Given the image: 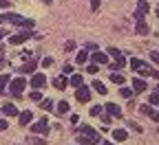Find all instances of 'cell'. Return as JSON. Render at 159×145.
I'll use <instances>...</instances> for the list:
<instances>
[{"mask_svg": "<svg viewBox=\"0 0 159 145\" xmlns=\"http://www.w3.org/2000/svg\"><path fill=\"white\" fill-rule=\"evenodd\" d=\"M2 20L5 22H11V24H18V27H27V29H31L33 27V20H27V18H22L20 13H5L2 15Z\"/></svg>", "mask_w": 159, "mask_h": 145, "instance_id": "obj_1", "label": "cell"}, {"mask_svg": "<svg viewBox=\"0 0 159 145\" xmlns=\"http://www.w3.org/2000/svg\"><path fill=\"white\" fill-rule=\"evenodd\" d=\"M25 86H27V79H25V77H18V79H13V81H9V92H11L13 97H20V95H22V90H25Z\"/></svg>", "mask_w": 159, "mask_h": 145, "instance_id": "obj_2", "label": "cell"}, {"mask_svg": "<svg viewBox=\"0 0 159 145\" xmlns=\"http://www.w3.org/2000/svg\"><path fill=\"white\" fill-rule=\"evenodd\" d=\"M29 37H35V33L33 31H22V33H18V35H11L9 37V44H22V42H27Z\"/></svg>", "mask_w": 159, "mask_h": 145, "instance_id": "obj_3", "label": "cell"}, {"mask_svg": "<svg viewBox=\"0 0 159 145\" xmlns=\"http://www.w3.org/2000/svg\"><path fill=\"white\" fill-rule=\"evenodd\" d=\"M75 99H77L80 103H89V101H91V88H89V86H80V88L75 90Z\"/></svg>", "mask_w": 159, "mask_h": 145, "instance_id": "obj_4", "label": "cell"}, {"mask_svg": "<svg viewBox=\"0 0 159 145\" xmlns=\"http://www.w3.org/2000/svg\"><path fill=\"white\" fill-rule=\"evenodd\" d=\"M44 84H47V77H44L42 73H33L29 86H33V90H40V88H44Z\"/></svg>", "mask_w": 159, "mask_h": 145, "instance_id": "obj_5", "label": "cell"}, {"mask_svg": "<svg viewBox=\"0 0 159 145\" xmlns=\"http://www.w3.org/2000/svg\"><path fill=\"white\" fill-rule=\"evenodd\" d=\"M47 130H49L47 119H42V121H38V123H33V126H31V132H33V134H42V132H47Z\"/></svg>", "mask_w": 159, "mask_h": 145, "instance_id": "obj_6", "label": "cell"}, {"mask_svg": "<svg viewBox=\"0 0 159 145\" xmlns=\"http://www.w3.org/2000/svg\"><path fill=\"white\" fill-rule=\"evenodd\" d=\"M77 143H80V145H95V143H99V139L89 136V134H80V136H77Z\"/></svg>", "mask_w": 159, "mask_h": 145, "instance_id": "obj_7", "label": "cell"}, {"mask_svg": "<svg viewBox=\"0 0 159 145\" xmlns=\"http://www.w3.org/2000/svg\"><path fill=\"white\" fill-rule=\"evenodd\" d=\"M106 112H108L111 117H117V119L122 117V108H119L117 103H106Z\"/></svg>", "mask_w": 159, "mask_h": 145, "instance_id": "obj_8", "label": "cell"}, {"mask_svg": "<svg viewBox=\"0 0 159 145\" xmlns=\"http://www.w3.org/2000/svg\"><path fill=\"white\" fill-rule=\"evenodd\" d=\"M71 106H69V101H57V106H55V112L62 117V114H69Z\"/></svg>", "mask_w": 159, "mask_h": 145, "instance_id": "obj_9", "label": "cell"}, {"mask_svg": "<svg viewBox=\"0 0 159 145\" xmlns=\"http://www.w3.org/2000/svg\"><path fill=\"white\" fill-rule=\"evenodd\" d=\"M18 73H20V75H27V73L33 75V73H35V62H27L22 68H18Z\"/></svg>", "mask_w": 159, "mask_h": 145, "instance_id": "obj_10", "label": "cell"}, {"mask_svg": "<svg viewBox=\"0 0 159 145\" xmlns=\"http://www.w3.org/2000/svg\"><path fill=\"white\" fill-rule=\"evenodd\" d=\"M66 86H69V79H66V77H55V79H53V88L64 90Z\"/></svg>", "mask_w": 159, "mask_h": 145, "instance_id": "obj_11", "label": "cell"}, {"mask_svg": "<svg viewBox=\"0 0 159 145\" xmlns=\"http://www.w3.org/2000/svg\"><path fill=\"white\" fill-rule=\"evenodd\" d=\"M133 90H135V92H144V90H146V81L139 79V77H135V79H133Z\"/></svg>", "mask_w": 159, "mask_h": 145, "instance_id": "obj_12", "label": "cell"}, {"mask_svg": "<svg viewBox=\"0 0 159 145\" xmlns=\"http://www.w3.org/2000/svg\"><path fill=\"white\" fill-rule=\"evenodd\" d=\"M18 119H20V123H22V126H27V123L33 121V114H31V110H25V112L18 114Z\"/></svg>", "mask_w": 159, "mask_h": 145, "instance_id": "obj_13", "label": "cell"}, {"mask_svg": "<svg viewBox=\"0 0 159 145\" xmlns=\"http://www.w3.org/2000/svg\"><path fill=\"white\" fill-rule=\"evenodd\" d=\"M113 139H115V143H122L128 139V132L126 130H113Z\"/></svg>", "mask_w": 159, "mask_h": 145, "instance_id": "obj_14", "label": "cell"}, {"mask_svg": "<svg viewBox=\"0 0 159 145\" xmlns=\"http://www.w3.org/2000/svg\"><path fill=\"white\" fill-rule=\"evenodd\" d=\"M135 33H137V35H148V24L144 22V20H139V22H137Z\"/></svg>", "mask_w": 159, "mask_h": 145, "instance_id": "obj_15", "label": "cell"}, {"mask_svg": "<svg viewBox=\"0 0 159 145\" xmlns=\"http://www.w3.org/2000/svg\"><path fill=\"white\" fill-rule=\"evenodd\" d=\"M142 112H144V114H148L152 121H159V112H157V110H152L150 106H142Z\"/></svg>", "mask_w": 159, "mask_h": 145, "instance_id": "obj_16", "label": "cell"}, {"mask_svg": "<svg viewBox=\"0 0 159 145\" xmlns=\"http://www.w3.org/2000/svg\"><path fill=\"white\" fill-rule=\"evenodd\" d=\"M93 62L95 64H108V55L106 53H93Z\"/></svg>", "mask_w": 159, "mask_h": 145, "instance_id": "obj_17", "label": "cell"}, {"mask_svg": "<svg viewBox=\"0 0 159 145\" xmlns=\"http://www.w3.org/2000/svg\"><path fill=\"white\" fill-rule=\"evenodd\" d=\"M2 112H5L7 117H16V114H20V112H18V108H16V106H11V103L2 106Z\"/></svg>", "mask_w": 159, "mask_h": 145, "instance_id": "obj_18", "label": "cell"}, {"mask_svg": "<svg viewBox=\"0 0 159 145\" xmlns=\"http://www.w3.org/2000/svg\"><path fill=\"white\" fill-rule=\"evenodd\" d=\"M80 134H89V136H95V139H99V134H97L93 128H89V126H80Z\"/></svg>", "mask_w": 159, "mask_h": 145, "instance_id": "obj_19", "label": "cell"}, {"mask_svg": "<svg viewBox=\"0 0 159 145\" xmlns=\"http://www.w3.org/2000/svg\"><path fill=\"white\" fill-rule=\"evenodd\" d=\"M111 81H113V84H119V86H122V84H124V75L113 70V73H111Z\"/></svg>", "mask_w": 159, "mask_h": 145, "instance_id": "obj_20", "label": "cell"}, {"mask_svg": "<svg viewBox=\"0 0 159 145\" xmlns=\"http://www.w3.org/2000/svg\"><path fill=\"white\" fill-rule=\"evenodd\" d=\"M91 86H93V90H97L99 95H106V86L102 84V81H97V79H95V81H93Z\"/></svg>", "mask_w": 159, "mask_h": 145, "instance_id": "obj_21", "label": "cell"}, {"mask_svg": "<svg viewBox=\"0 0 159 145\" xmlns=\"http://www.w3.org/2000/svg\"><path fill=\"white\" fill-rule=\"evenodd\" d=\"M69 84H71V86H77V88H80V86H84V81H82V75H73V77L69 79Z\"/></svg>", "mask_w": 159, "mask_h": 145, "instance_id": "obj_22", "label": "cell"}, {"mask_svg": "<svg viewBox=\"0 0 159 145\" xmlns=\"http://www.w3.org/2000/svg\"><path fill=\"white\" fill-rule=\"evenodd\" d=\"M142 66H146L142 59H137V57H133V59H130V68H133V70H139Z\"/></svg>", "mask_w": 159, "mask_h": 145, "instance_id": "obj_23", "label": "cell"}, {"mask_svg": "<svg viewBox=\"0 0 159 145\" xmlns=\"http://www.w3.org/2000/svg\"><path fill=\"white\" fill-rule=\"evenodd\" d=\"M7 84H9V75H0V95L5 92V88H7Z\"/></svg>", "mask_w": 159, "mask_h": 145, "instance_id": "obj_24", "label": "cell"}, {"mask_svg": "<svg viewBox=\"0 0 159 145\" xmlns=\"http://www.w3.org/2000/svg\"><path fill=\"white\" fill-rule=\"evenodd\" d=\"M135 11H142V13H148V11H150V5L146 2V0H142V2L137 5V9H135Z\"/></svg>", "mask_w": 159, "mask_h": 145, "instance_id": "obj_25", "label": "cell"}, {"mask_svg": "<svg viewBox=\"0 0 159 145\" xmlns=\"http://www.w3.org/2000/svg\"><path fill=\"white\" fill-rule=\"evenodd\" d=\"M40 106H42V110H53V101L51 99H42V101H40Z\"/></svg>", "mask_w": 159, "mask_h": 145, "instance_id": "obj_26", "label": "cell"}, {"mask_svg": "<svg viewBox=\"0 0 159 145\" xmlns=\"http://www.w3.org/2000/svg\"><path fill=\"white\" fill-rule=\"evenodd\" d=\"M29 99H31V101H42L44 97H42V92H40V90H33V92L29 95Z\"/></svg>", "mask_w": 159, "mask_h": 145, "instance_id": "obj_27", "label": "cell"}, {"mask_svg": "<svg viewBox=\"0 0 159 145\" xmlns=\"http://www.w3.org/2000/svg\"><path fill=\"white\" fill-rule=\"evenodd\" d=\"M86 59H89V53H86V51H80V53H77V64H84Z\"/></svg>", "mask_w": 159, "mask_h": 145, "instance_id": "obj_28", "label": "cell"}, {"mask_svg": "<svg viewBox=\"0 0 159 145\" xmlns=\"http://www.w3.org/2000/svg\"><path fill=\"white\" fill-rule=\"evenodd\" d=\"M108 55L117 59V57H122V51H119V49H115V46H111V49H108Z\"/></svg>", "mask_w": 159, "mask_h": 145, "instance_id": "obj_29", "label": "cell"}, {"mask_svg": "<svg viewBox=\"0 0 159 145\" xmlns=\"http://www.w3.org/2000/svg\"><path fill=\"white\" fill-rule=\"evenodd\" d=\"M102 114V106H93L91 108V117H99Z\"/></svg>", "mask_w": 159, "mask_h": 145, "instance_id": "obj_30", "label": "cell"}, {"mask_svg": "<svg viewBox=\"0 0 159 145\" xmlns=\"http://www.w3.org/2000/svg\"><path fill=\"white\" fill-rule=\"evenodd\" d=\"M119 95H122L124 99H128V97L133 95V90H130V88H122V90H119Z\"/></svg>", "mask_w": 159, "mask_h": 145, "instance_id": "obj_31", "label": "cell"}, {"mask_svg": "<svg viewBox=\"0 0 159 145\" xmlns=\"http://www.w3.org/2000/svg\"><path fill=\"white\" fill-rule=\"evenodd\" d=\"M99 5H102V0H91V9H93V11H97Z\"/></svg>", "mask_w": 159, "mask_h": 145, "instance_id": "obj_32", "label": "cell"}, {"mask_svg": "<svg viewBox=\"0 0 159 145\" xmlns=\"http://www.w3.org/2000/svg\"><path fill=\"white\" fill-rule=\"evenodd\" d=\"M9 128V121H5V119H0V132H5Z\"/></svg>", "mask_w": 159, "mask_h": 145, "instance_id": "obj_33", "label": "cell"}, {"mask_svg": "<svg viewBox=\"0 0 159 145\" xmlns=\"http://www.w3.org/2000/svg\"><path fill=\"white\" fill-rule=\"evenodd\" d=\"M75 49V42H73V40H69V42L64 44V51H73Z\"/></svg>", "mask_w": 159, "mask_h": 145, "instance_id": "obj_34", "label": "cell"}, {"mask_svg": "<svg viewBox=\"0 0 159 145\" xmlns=\"http://www.w3.org/2000/svg\"><path fill=\"white\" fill-rule=\"evenodd\" d=\"M150 59L159 64V51H150Z\"/></svg>", "mask_w": 159, "mask_h": 145, "instance_id": "obj_35", "label": "cell"}, {"mask_svg": "<svg viewBox=\"0 0 159 145\" xmlns=\"http://www.w3.org/2000/svg\"><path fill=\"white\" fill-rule=\"evenodd\" d=\"M148 103H159V92H152L150 95V101Z\"/></svg>", "mask_w": 159, "mask_h": 145, "instance_id": "obj_36", "label": "cell"}, {"mask_svg": "<svg viewBox=\"0 0 159 145\" xmlns=\"http://www.w3.org/2000/svg\"><path fill=\"white\" fill-rule=\"evenodd\" d=\"M31 141H33L35 145H47V141H44V139H38V136H33Z\"/></svg>", "mask_w": 159, "mask_h": 145, "instance_id": "obj_37", "label": "cell"}, {"mask_svg": "<svg viewBox=\"0 0 159 145\" xmlns=\"http://www.w3.org/2000/svg\"><path fill=\"white\" fill-rule=\"evenodd\" d=\"M51 64H53V57H44L42 59V66H51Z\"/></svg>", "mask_w": 159, "mask_h": 145, "instance_id": "obj_38", "label": "cell"}, {"mask_svg": "<svg viewBox=\"0 0 159 145\" xmlns=\"http://www.w3.org/2000/svg\"><path fill=\"white\" fill-rule=\"evenodd\" d=\"M86 70H89V73H97V64H95V62H93V64H91V66H86Z\"/></svg>", "mask_w": 159, "mask_h": 145, "instance_id": "obj_39", "label": "cell"}, {"mask_svg": "<svg viewBox=\"0 0 159 145\" xmlns=\"http://www.w3.org/2000/svg\"><path fill=\"white\" fill-rule=\"evenodd\" d=\"M111 121H113L111 114H102V123H111Z\"/></svg>", "mask_w": 159, "mask_h": 145, "instance_id": "obj_40", "label": "cell"}, {"mask_svg": "<svg viewBox=\"0 0 159 145\" xmlns=\"http://www.w3.org/2000/svg\"><path fill=\"white\" fill-rule=\"evenodd\" d=\"M128 128H133V130H135V132H142V128H139V126H137V123H133V121H130V123H128Z\"/></svg>", "mask_w": 159, "mask_h": 145, "instance_id": "obj_41", "label": "cell"}, {"mask_svg": "<svg viewBox=\"0 0 159 145\" xmlns=\"http://www.w3.org/2000/svg\"><path fill=\"white\" fill-rule=\"evenodd\" d=\"M133 15H135V20H137V22H139V20H144V13H142V11H135Z\"/></svg>", "mask_w": 159, "mask_h": 145, "instance_id": "obj_42", "label": "cell"}, {"mask_svg": "<svg viewBox=\"0 0 159 145\" xmlns=\"http://www.w3.org/2000/svg\"><path fill=\"white\" fill-rule=\"evenodd\" d=\"M71 123H73V126H77V123H80V117H77V114H71Z\"/></svg>", "mask_w": 159, "mask_h": 145, "instance_id": "obj_43", "label": "cell"}, {"mask_svg": "<svg viewBox=\"0 0 159 145\" xmlns=\"http://www.w3.org/2000/svg\"><path fill=\"white\" fill-rule=\"evenodd\" d=\"M62 70H64V73H66V75H71V73H73V66H71V64H66V66H64V68H62Z\"/></svg>", "mask_w": 159, "mask_h": 145, "instance_id": "obj_44", "label": "cell"}, {"mask_svg": "<svg viewBox=\"0 0 159 145\" xmlns=\"http://www.w3.org/2000/svg\"><path fill=\"white\" fill-rule=\"evenodd\" d=\"M0 7H2V9H7V7H9V0H0Z\"/></svg>", "mask_w": 159, "mask_h": 145, "instance_id": "obj_45", "label": "cell"}, {"mask_svg": "<svg viewBox=\"0 0 159 145\" xmlns=\"http://www.w3.org/2000/svg\"><path fill=\"white\" fill-rule=\"evenodd\" d=\"M5 35H7V31H5V29H0V40H2Z\"/></svg>", "mask_w": 159, "mask_h": 145, "instance_id": "obj_46", "label": "cell"}, {"mask_svg": "<svg viewBox=\"0 0 159 145\" xmlns=\"http://www.w3.org/2000/svg\"><path fill=\"white\" fill-rule=\"evenodd\" d=\"M102 145H117V143H102Z\"/></svg>", "mask_w": 159, "mask_h": 145, "instance_id": "obj_47", "label": "cell"}, {"mask_svg": "<svg viewBox=\"0 0 159 145\" xmlns=\"http://www.w3.org/2000/svg\"><path fill=\"white\" fill-rule=\"evenodd\" d=\"M0 22H5V20H2V15H0Z\"/></svg>", "mask_w": 159, "mask_h": 145, "instance_id": "obj_48", "label": "cell"}, {"mask_svg": "<svg viewBox=\"0 0 159 145\" xmlns=\"http://www.w3.org/2000/svg\"><path fill=\"white\" fill-rule=\"evenodd\" d=\"M157 92H159V86H157Z\"/></svg>", "mask_w": 159, "mask_h": 145, "instance_id": "obj_49", "label": "cell"}]
</instances>
